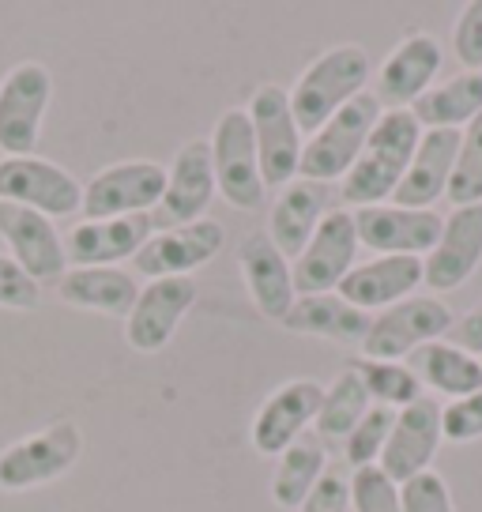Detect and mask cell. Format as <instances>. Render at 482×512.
<instances>
[{"label":"cell","instance_id":"19","mask_svg":"<svg viewBox=\"0 0 482 512\" xmlns=\"http://www.w3.org/2000/svg\"><path fill=\"white\" fill-rule=\"evenodd\" d=\"M445 445V433H441V403L422 396L411 407L396 411L392 418V433L381 452V471L392 482H407L422 475V471H434L437 448Z\"/></svg>","mask_w":482,"mask_h":512},{"label":"cell","instance_id":"28","mask_svg":"<svg viewBox=\"0 0 482 512\" xmlns=\"http://www.w3.org/2000/svg\"><path fill=\"white\" fill-rule=\"evenodd\" d=\"M407 366H411L422 388H430L434 396H445L449 403L464 400V396L482 388V358L460 351L449 339H434V343L418 347L407 358Z\"/></svg>","mask_w":482,"mask_h":512},{"label":"cell","instance_id":"3","mask_svg":"<svg viewBox=\"0 0 482 512\" xmlns=\"http://www.w3.org/2000/svg\"><path fill=\"white\" fill-rule=\"evenodd\" d=\"M83 456V430L76 418H57L42 430L23 433L19 441L0 448V490L23 494L34 486L65 479Z\"/></svg>","mask_w":482,"mask_h":512},{"label":"cell","instance_id":"12","mask_svg":"<svg viewBox=\"0 0 482 512\" xmlns=\"http://www.w3.org/2000/svg\"><path fill=\"white\" fill-rule=\"evenodd\" d=\"M215 196H219V189H215L208 140H189V144L177 147V155L166 166V189H162L159 208L151 215V226L170 230V226L200 223V219H208Z\"/></svg>","mask_w":482,"mask_h":512},{"label":"cell","instance_id":"8","mask_svg":"<svg viewBox=\"0 0 482 512\" xmlns=\"http://www.w3.org/2000/svg\"><path fill=\"white\" fill-rule=\"evenodd\" d=\"M49 98H53V76L42 61H19L0 80V155H34V144L42 136Z\"/></svg>","mask_w":482,"mask_h":512},{"label":"cell","instance_id":"18","mask_svg":"<svg viewBox=\"0 0 482 512\" xmlns=\"http://www.w3.org/2000/svg\"><path fill=\"white\" fill-rule=\"evenodd\" d=\"M0 241L8 245V256L31 275L38 287L42 283L57 287L61 275L68 272L65 238H61V230L49 215L0 200Z\"/></svg>","mask_w":482,"mask_h":512},{"label":"cell","instance_id":"16","mask_svg":"<svg viewBox=\"0 0 482 512\" xmlns=\"http://www.w3.org/2000/svg\"><path fill=\"white\" fill-rule=\"evenodd\" d=\"M441 64H445V49L434 34L411 31L381 61L377 80H373V95L385 110H411L437 83Z\"/></svg>","mask_w":482,"mask_h":512},{"label":"cell","instance_id":"21","mask_svg":"<svg viewBox=\"0 0 482 512\" xmlns=\"http://www.w3.org/2000/svg\"><path fill=\"white\" fill-rule=\"evenodd\" d=\"M151 234V215L83 219L65 234L68 268H121V260H132Z\"/></svg>","mask_w":482,"mask_h":512},{"label":"cell","instance_id":"30","mask_svg":"<svg viewBox=\"0 0 482 512\" xmlns=\"http://www.w3.org/2000/svg\"><path fill=\"white\" fill-rule=\"evenodd\" d=\"M328 471V445L317 433L298 437L287 452H279V464L272 471V501L279 509L298 512L302 501L309 497V490L321 482V475Z\"/></svg>","mask_w":482,"mask_h":512},{"label":"cell","instance_id":"11","mask_svg":"<svg viewBox=\"0 0 482 512\" xmlns=\"http://www.w3.org/2000/svg\"><path fill=\"white\" fill-rule=\"evenodd\" d=\"M358 230H354L351 208H332L313 230L309 245L298 253L294 268V290L298 298L306 294H332V290L347 279L354 264H358Z\"/></svg>","mask_w":482,"mask_h":512},{"label":"cell","instance_id":"41","mask_svg":"<svg viewBox=\"0 0 482 512\" xmlns=\"http://www.w3.org/2000/svg\"><path fill=\"white\" fill-rule=\"evenodd\" d=\"M445 339H449V343H456L460 351L479 354V358H482V302H475L464 317L452 320V328H449V336H445Z\"/></svg>","mask_w":482,"mask_h":512},{"label":"cell","instance_id":"17","mask_svg":"<svg viewBox=\"0 0 482 512\" xmlns=\"http://www.w3.org/2000/svg\"><path fill=\"white\" fill-rule=\"evenodd\" d=\"M196 287L193 275L181 279H147V287H140L136 305L125 317V339L132 351L140 354H159L170 339H174L177 324L185 320V313L196 305Z\"/></svg>","mask_w":482,"mask_h":512},{"label":"cell","instance_id":"13","mask_svg":"<svg viewBox=\"0 0 482 512\" xmlns=\"http://www.w3.org/2000/svg\"><path fill=\"white\" fill-rule=\"evenodd\" d=\"M226 226L215 219H200V223L170 226V230H155L144 241V249L132 256V268L144 279H181V275L200 272L223 253Z\"/></svg>","mask_w":482,"mask_h":512},{"label":"cell","instance_id":"40","mask_svg":"<svg viewBox=\"0 0 482 512\" xmlns=\"http://www.w3.org/2000/svg\"><path fill=\"white\" fill-rule=\"evenodd\" d=\"M298 512H351V475L328 467Z\"/></svg>","mask_w":482,"mask_h":512},{"label":"cell","instance_id":"10","mask_svg":"<svg viewBox=\"0 0 482 512\" xmlns=\"http://www.w3.org/2000/svg\"><path fill=\"white\" fill-rule=\"evenodd\" d=\"M0 200L49 219H68L83 208V185L65 166L42 155H16V159H0Z\"/></svg>","mask_w":482,"mask_h":512},{"label":"cell","instance_id":"23","mask_svg":"<svg viewBox=\"0 0 482 512\" xmlns=\"http://www.w3.org/2000/svg\"><path fill=\"white\" fill-rule=\"evenodd\" d=\"M238 268L260 317L283 324V317H287L294 298H298V290H294V268H290V260L275 249L272 238L264 230H257V234H249V238L241 241Z\"/></svg>","mask_w":482,"mask_h":512},{"label":"cell","instance_id":"24","mask_svg":"<svg viewBox=\"0 0 482 512\" xmlns=\"http://www.w3.org/2000/svg\"><path fill=\"white\" fill-rule=\"evenodd\" d=\"M328 211H332L328 208V185L294 177L290 185H283V189L275 192L272 211H268V230H264V234H268L275 249L294 264Z\"/></svg>","mask_w":482,"mask_h":512},{"label":"cell","instance_id":"1","mask_svg":"<svg viewBox=\"0 0 482 512\" xmlns=\"http://www.w3.org/2000/svg\"><path fill=\"white\" fill-rule=\"evenodd\" d=\"M418 140H422V125L415 121L411 110H385L370 140L362 147L351 174L339 181V200L343 208H370V204H388L396 189H400L403 174L411 166Z\"/></svg>","mask_w":482,"mask_h":512},{"label":"cell","instance_id":"32","mask_svg":"<svg viewBox=\"0 0 482 512\" xmlns=\"http://www.w3.org/2000/svg\"><path fill=\"white\" fill-rule=\"evenodd\" d=\"M351 369L366 388L373 407H388V411H403L415 400H422V384L411 373L407 362H381V358H354Z\"/></svg>","mask_w":482,"mask_h":512},{"label":"cell","instance_id":"7","mask_svg":"<svg viewBox=\"0 0 482 512\" xmlns=\"http://www.w3.org/2000/svg\"><path fill=\"white\" fill-rule=\"evenodd\" d=\"M245 113H249L253 140H257L260 177L268 189H283L298 177V162H302V147H306V136L294 121V110H290L287 87H279L272 80L260 83L249 95Z\"/></svg>","mask_w":482,"mask_h":512},{"label":"cell","instance_id":"9","mask_svg":"<svg viewBox=\"0 0 482 512\" xmlns=\"http://www.w3.org/2000/svg\"><path fill=\"white\" fill-rule=\"evenodd\" d=\"M166 189V166L151 159H125L102 166L83 185V219H125L151 215Z\"/></svg>","mask_w":482,"mask_h":512},{"label":"cell","instance_id":"5","mask_svg":"<svg viewBox=\"0 0 482 512\" xmlns=\"http://www.w3.org/2000/svg\"><path fill=\"white\" fill-rule=\"evenodd\" d=\"M211 170H215V189L234 211H260L268 200V185L260 177V155L253 140L249 113L241 106L219 113L211 128Z\"/></svg>","mask_w":482,"mask_h":512},{"label":"cell","instance_id":"36","mask_svg":"<svg viewBox=\"0 0 482 512\" xmlns=\"http://www.w3.org/2000/svg\"><path fill=\"white\" fill-rule=\"evenodd\" d=\"M441 433L452 445L482 441V388L464 400H452L441 407Z\"/></svg>","mask_w":482,"mask_h":512},{"label":"cell","instance_id":"27","mask_svg":"<svg viewBox=\"0 0 482 512\" xmlns=\"http://www.w3.org/2000/svg\"><path fill=\"white\" fill-rule=\"evenodd\" d=\"M61 302L83 313H102V317H129L136 305L140 283L125 268H68L57 283Z\"/></svg>","mask_w":482,"mask_h":512},{"label":"cell","instance_id":"25","mask_svg":"<svg viewBox=\"0 0 482 512\" xmlns=\"http://www.w3.org/2000/svg\"><path fill=\"white\" fill-rule=\"evenodd\" d=\"M456 151H460V132H452V128H426L415 147V155H411V166L403 174L400 189L392 196V204L434 208L437 200H445L452 166H456Z\"/></svg>","mask_w":482,"mask_h":512},{"label":"cell","instance_id":"29","mask_svg":"<svg viewBox=\"0 0 482 512\" xmlns=\"http://www.w3.org/2000/svg\"><path fill=\"white\" fill-rule=\"evenodd\" d=\"M415 121L426 128H452V132H464L475 117L482 113V72H456L452 80L434 83L426 95L418 98Z\"/></svg>","mask_w":482,"mask_h":512},{"label":"cell","instance_id":"2","mask_svg":"<svg viewBox=\"0 0 482 512\" xmlns=\"http://www.w3.org/2000/svg\"><path fill=\"white\" fill-rule=\"evenodd\" d=\"M370 80L373 61L358 42H343V46L317 53L287 91L290 110H294V121L302 128V136H313L332 113H339L358 95H366Z\"/></svg>","mask_w":482,"mask_h":512},{"label":"cell","instance_id":"14","mask_svg":"<svg viewBox=\"0 0 482 512\" xmlns=\"http://www.w3.org/2000/svg\"><path fill=\"white\" fill-rule=\"evenodd\" d=\"M324 400V384L313 381V377H294V381H283L275 392L264 396V403L253 415V426H249V441L260 456H279L287 452L298 437H306V430L317 422V411H321Z\"/></svg>","mask_w":482,"mask_h":512},{"label":"cell","instance_id":"22","mask_svg":"<svg viewBox=\"0 0 482 512\" xmlns=\"http://www.w3.org/2000/svg\"><path fill=\"white\" fill-rule=\"evenodd\" d=\"M418 287H422V256H373L354 264L336 294L373 317L388 305L411 298Z\"/></svg>","mask_w":482,"mask_h":512},{"label":"cell","instance_id":"4","mask_svg":"<svg viewBox=\"0 0 482 512\" xmlns=\"http://www.w3.org/2000/svg\"><path fill=\"white\" fill-rule=\"evenodd\" d=\"M385 106L377 102L373 91L358 95L347 102L339 113H332L313 136H306L302 147V162H298V177L317 181V185H332L351 174V166L358 162L362 147L370 140V132L377 128Z\"/></svg>","mask_w":482,"mask_h":512},{"label":"cell","instance_id":"35","mask_svg":"<svg viewBox=\"0 0 482 512\" xmlns=\"http://www.w3.org/2000/svg\"><path fill=\"white\" fill-rule=\"evenodd\" d=\"M351 512H403L400 482H392L381 467L351 471Z\"/></svg>","mask_w":482,"mask_h":512},{"label":"cell","instance_id":"37","mask_svg":"<svg viewBox=\"0 0 482 512\" xmlns=\"http://www.w3.org/2000/svg\"><path fill=\"white\" fill-rule=\"evenodd\" d=\"M400 501H403V512H456L449 482L441 479L437 471H422V475L403 482Z\"/></svg>","mask_w":482,"mask_h":512},{"label":"cell","instance_id":"6","mask_svg":"<svg viewBox=\"0 0 482 512\" xmlns=\"http://www.w3.org/2000/svg\"><path fill=\"white\" fill-rule=\"evenodd\" d=\"M452 320L456 313L437 294H411V298L373 313L370 332L362 339V358L407 362L418 347L449 336Z\"/></svg>","mask_w":482,"mask_h":512},{"label":"cell","instance_id":"20","mask_svg":"<svg viewBox=\"0 0 482 512\" xmlns=\"http://www.w3.org/2000/svg\"><path fill=\"white\" fill-rule=\"evenodd\" d=\"M482 268V204L452 208L441 223V238L422 260V287L452 294Z\"/></svg>","mask_w":482,"mask_h":512},{"label":"cell","instance_id":"26","mask_svg":"<svg viewBox=\"0 0 482 512\" xmlns=\"http://www.w3.org/2000/svg\"><path fill=\"white\" fill-rule=\"evenodd\" d=\"M370 313L354 309L351 302H343L336 290L332 294H306L294 298L290 313L283 317V328L294 336H313L328 339V343H351L362 347V339L370 332Z\"/></svg>","mask_w":482,"mask_h":512},{"label":"cell","instance_id":"34","mask_svg":"<svg viewBox=\"0 0 482 512\" xmlns=\"http://www.w3.org/2000/svg\"><path fill=\"white\" fill-rule=\"evenodd\" d=\"M392 418H396V411L370 407L366 418L347 433V441H343V460H347L354 471H358V467L381 464V452H385V441H388V433H392Z\"/></svg>","mask_w":482,"mask_h":512},{"label":"cell","instance_id":"15","mask_svg":"<svg viewBox=\"0 0 482 512\" xmlns=\"http://www.w3.org/2000/svg\"><path fill=\"white\" fill-rule=\"evenodd\" d=\"M441 215L434 208H403V204H370L354 208L358 245L373 256H430L441 238Z\"/></svg>","mask_w":482,"mask_h":512},{"label":"cell","instance_id":"31","mask_svg":"<svg viewBox=\"0 0 482 512\" xmlns=\"http://www.w3.org/2000/svg\"><path fill=\"white\" fill-rule=\"evenodd\" d=\"M373 403L366 396V388L358 381V373L351 366L339 373L336 381L324 388V400H321V411H317V422H313V430L321 437L324 445L328 441H347V433L366 418Z\"/></svg>","mask_w":482,"mask_h":512},{"label":"cell","instance_id":"38","mask_svg":"<svg viewBox=\"0 0 482 512\" xmlns=\"http://www.w3.org/2000/svg\"><path fill=\"white\" fill-rule=\"evenodd\" d=\"M452 53L464 72H482V0H471L452 23Z\"/></svg>","mask_w":482,"mask_h":512},{"label":"cell","instance_id":"33","mask_svg":"<svg viewBox=\"0 0 482 512\" xmlns=\"http://www.w3.org/2000/svg\"><path fill=\"white\" fill-rule=\"evenodd\" d=\"M445 200H452V208L482 204V113L460 132V151H456Z\"/></svg>","mask_w":482,"mask_h":512},{"label":"cell","instance_id":"39","mask_svg":"<svg viewBox=\"0 0 482 512\" xmlns=\"http://www.w3.org/2000/svg\"><path fill=\"white\" fill-rule=\"evenodd\" d=\"M42 287L19 268L8 253H0V309H38Z\"/></svg>","mask_w":482,"mask_h":512}]
</instances>
